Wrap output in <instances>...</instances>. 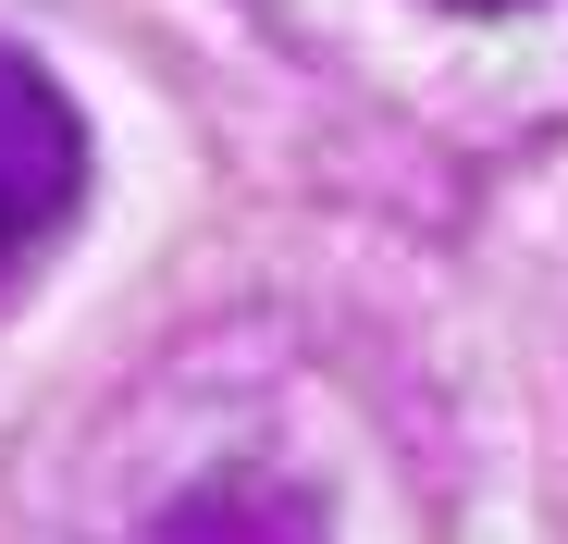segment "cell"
<instances>
[{
    "label": "cell",
    "instance_id": "2",
    "mask_svg": "<svg viewBox=\"0 0 568 544\" xmlns=\"http://www.w3.org/2000/svg\"><path fill=\"white\" fill-rule=\"evenodd\" d=\"M136 544H322V520H310V495L247 471V483H185L173 507L136 520Z\"/></svg>",
    "mask_w": 568,
    "mask_h": 544
},
{
    "label": "cell",
    "instance_id": "1",
    "mask_svg": "<svg viewBox=\"0 0 568 544\" xmlns=\"http://www.w3.org/2000/svg\"><path fill=\"white\" fill-rule=\"evenodd\" d=\"M87 199V112L62 100V74L38 50L0 38V298L38 272V248Z\"/></svg>",
    "mask_w": 568,
    "mask_h": 544
},
{
    "label": "cell",
    "instance_id": "3",
    "mask_svg": "<svg viewBox=\"0 0 568 544\" xmlns=\"http://www.w3.org/2000/svg\"><path fill=\"white\" fill-rule=\"evenodd\" d=\"M457 13H507V0H457Z\"/></svg>",
    "mask_w": 568,
    "mask_h": 544
}]
</instances>
